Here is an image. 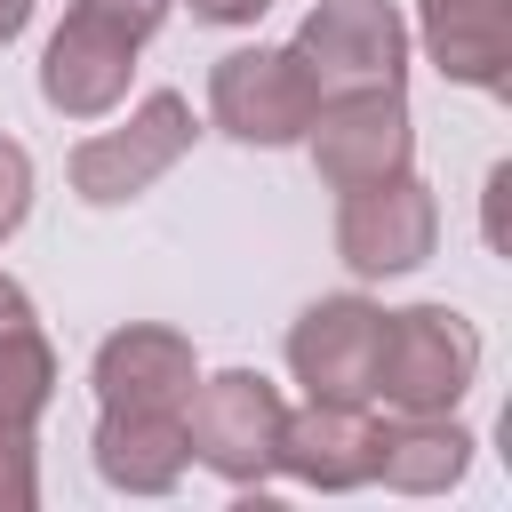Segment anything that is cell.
Masks as SVG:
<instances>
[{"label":"cell","instance_id":"cell-1","mask_svg":"<svg viewBox=\"0 0 512 512\" xmlns=\"http://www.w3.org/2000/svg\"><path fill=\"white\" fill-rule=\"evenodd\" d=\"M480 384V328L456 304H408L384 312L376 328V376H368V408L392 416H440Z\"/></svg>","mask_w":512,"mask_h":512},{"label":"cell","instance_id":"cell-2","mask_svg":"<svg viewBox=\"0 0 512 512\" xmlns=\"http://www.w3.org/2000/svg\"><path fill=\"white\" fill-rule=\"evenodd\" d=\"M192 136H200L192 104H184L176 88H152V96L128 104L120 128L80 136L72 160H64V176H72V192H80L88 208H128V200H144V192L192 152Z\"/></svg>","mask_w":512,"mask_h":512},{"label":"cell","instance_id":"cell-3","mask_svg":"<svg viewBox=\"0 0 512 512\" xmlns=\"http://www.w3.org/2000/svg\"><path fill=\"white\" fill-rule=\"evenodd\" d=\"M280 384L256 376V368H224V376H200L192 400H184V440H192V464H208L224 488H264L280 480Z\"/></svg>","mask_w":512,"mask_h":512},{"label":"cell","instance_id":"cell-4","mask_svg":"<svg viewBox=\"0 0 512 512\" xmlns=\"http://www.w3.org/2000/svg\"><path fill=\"white\" fill-rule=\"evenodd\" d=\"M288 48H296V64L312 72L320 96L408 80V16L392 0H312V16L296 24Z\"/></svg>","mask_w":512,"mask_h":512},{"label":"cell","instance_id":"cell-5","mask_svg":"<svg viewBox=\"0 0 512 512\" xmlns=\"http://www.w3.org/2000/svg\"><path fill=\"white\" fill-rule=\"evenodd\" d=\"M312 112H320V88L296 64V48H232L208 72V120L232 144H256V152L304 144Z\"/></svg>","mask_w":512,"mask_h":512},{"label":"cell","instance_id":"cell-6","mask_svg":"<svg viewBox=\"0 0 512 512\" xmlns=\"http://www.w3.org/2000/svg\"><path fill=\"white\" fill-rule=\"evenodd\" d=\"M304 152H312V168H320L328 192H360V184H384V176L416 168L408 96H400V88L320 96V112H312V128H304Z\"/></svg>","mask_w":512,"mask_h":512},{"label":"cell","instance_id":"cell-7","mask_svg":"<svg viewBox=\"0 0 512 512\" xmlns=\"http://www.w3.org/2000/svg\"><path fill=\"white\" fill-rule=\"evenodd\" d=\"M432 248H440V200L416 168L336 200V256L360 280H400V272L432 264Z\"/></svg>","mask_w":512,"mask_h":512},{"label":"cell","instance_id":"cell-8","mask_svg":"<svg viewBox=\"0 0 512 512\" xmlns=\"http://www.w3.org/2000/svg\"><path fill=\"white\" fill-rule=\"evenodd\" d=\"M376 328H384V312L368 296H320V304H304L296 328H288V376L304 384V400H368Z\"/></svg>","mask_w":512,"mask_h":512},{"label":"cell","instance_id":"cell-9","mask_svg":"<svg viewBox=\"0 0 512 512\" xmlns=\"http://www.w3.org/2000/svg\"><path fill=\"white\" fill-rule=\"evenodd\" d=\"M280 480L344 496L376 480V408L368 400H304L280 416Z\"/></svg>","mask_w":512,"mask_h":512},{"label":"cell","instance_id":"cell-10","mask_svg":"<svg viewBox=\"0 0 512 512\" xmlns=\"http://www.w3.org/2000/svg\"><path fill=\"white\" fill-rule=\"evenodd\" d=\"M128 80H136V40L112 32V24H96V16H80V8H72V16L48 32V48H40V104L64 112V120H104V112H120Z\"/></svg>","mask_w":512,"mask_h":512},{"label":"cell","instance_id":"cell-11","mask_svg":"<svg viewBox=\"0 0 512 512\" xmlns=\"http://www.w3.org/2000/svg\"><path fill=\"white\" fill-rule=\"evenodd\" d=\"M88 384H96V408H184L200 384V352L160 320H128L96 344Z\"/></svg>","mask_w":512,"mask_h":512},{"label":"cell","instance_id":"cell-12","mask_svg":"<svg viewBox=\"0 0 512 512\" xmlns=\"http://www.w3.org/2000/svg\"><path fill=\"white\" fill-rule=\"evenodd\" d=\"M416 40L440 80L480 96L512 88V0H416Z\"/></svg>","mask_w":512,"mask_h":512},{"label":"cell","instance_id":"cell-13","mask_svg":"<svg viewBox=\"0 0 512 512\" xmlns=\"http://www.w3.org/2000/svg\"><path fill=\"white\" fill-rule=\"evenodd\" d=\"M88 448H96L104 488H120V496H168L192 464L184 408H104Z\"/></svg>","mask_w":512,"mask_h":512},{"label":"cell","instance_id":"cell-14","mask_svg":"<svg viewBox=\"0 0 512 512\" xmlns=\"http://www.w3.org/2000/svg\"><path fill=\"white\" fill-rule=\"evenodd\" d=\"M472 432L456 424V408L440 416H384L376 424V480L400 496H448L472 472Z\"/></svg>","mask_w":512,"mask_h":512},{"label":"cell","instance_id":"cell-15","mask_svg":"<svg viewBox=\"0 0 512 512\" xmlns=\"http://www.w3.org/2000/svg\"><path fill=\"white\" fill-rule=\"evenodd\" d=\"M48 400H56V352H48V336L40 328L0 336V408L24 416V424H40Z\"/></svg>","mask_w":512,"mask_h":512},{"label":"cell","instance_id":"cell-16","mask_svg":"<svg viewBox=\"0 0 512 512\" xmlns=\"http://www.w3.org/2000/svg\"><path fill=\"white\" fill-rule=\"evenodd\" d=\"M40 504V440L24 416L0 408V512H32Z\"/></svg>","mask_w":512,"mask_h":512},{"label":"cell","instance_id":"cell-17","mask_svg":"<svg viewBox=\"0 0 512 512\" xmlns=\"http://www.w3.org/2000/svg\"><path fill=\"white\" fill-rule=\"evenodd\" d=\"M24 216H32V152L16 136H0V240H16Z\"/></svg>","mask_w":512,"mask_h":512},{"label":"cell","instance_id":"cell-18","mask_svg":"<svg viewBox=\"0 0 512 512\" xmlns=\"http://www.w3.org/2000/svg\"><path fill=\"white\" fill-rule=\"evenodd\" d=\"M72 8H80V16H96V24H112V32H128V40L144 48V40L168 24V8H176V0H72Z\"/></svg>","mask_w":512,"mask_h":512},{"label":"cell","instance_id":"cell-19","mask_svg":"<svg viewBox=\"0 0 512 512\" xmlns=\"http://www.w3.org/2000/svg\"><path fill=\"white\" fill-rule=\"evenodd\" d=\"M16 328H40V312H32V288L0 272V336H16Z\"/></svg>","mask_w":512,"mask_h":512},{"label":"cell","instance_id":"cell-20","mask_svg":"<svg viewBox=\"0 0 512 512\" xmlns=\"http://www.w3.org/2000/svg\"><path fill=\"white\" fill-rule=\"evenodd\" d=\"M184 8H192L200 24H256L272 0H184Z\"/></svg>","mask_w":512,"mask_h":512},{"label":"cell","instance_id":"cell-21","mask_svg":"<svg viewBox=\"0 0 512 512\" xmlns=\"http://www.w3.org/2000/svg\"><path fill=\"white\" fill-rule=\"evenodd\" d=\"M24 24H32V0H0V48H8Z\"/></svg>","mask_w":512,"mask_h":512}]
</instances>
